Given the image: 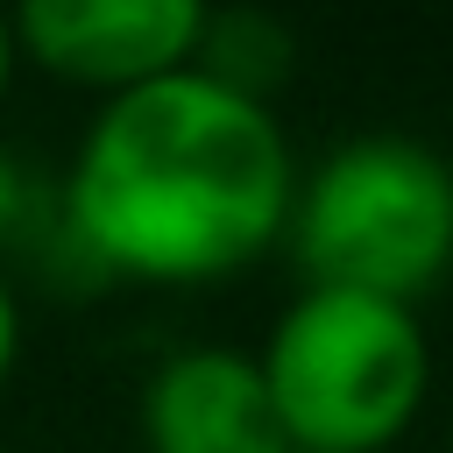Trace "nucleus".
Segmentation results:
<instances>
[{"instance_id":"f257e3e1","label":"nucleus","mask_w":453,"mask_h":453,"mask_svg":"<svg viewBox=\"0 0 453 453\" xmlns=\"http://www.w3.org/2000/svg\"><path fill=\"white\" fill-rule=\"evenodd\" d=\"M290 191L283 113L184 64L92 106L57 177V248L85 276L205 290L283 248Z\"/></svg>"},{"instance_id":"f03ea898","label":"nucleus","mask_w":453,"mask_h":453,"mask_svg":"<svg viewBox=\"0 0 453 453\" xmlns=\"http://www.w3.org/2000/svg\"><path fill=\"white\" fill-rule=\"evenodd\" d=\"M262 396L290 453H389L432 396V340L418 304L297 283L262 347Z\"/></svg>"},{"instance_id":"7ed1b4c3","label":"nucleus","mask_w":453,"mask_h":453,"mask_svg":"<svg viewBox=\"0 0 453 453\" xmlns=\"http://www.w3.org/2000/svg\"><path fill=\"white\" fill-rule=\"evenodd\" d=\"M283 248L304 283L418 304L453 276V163L425 134H347L297 163Z\"/></svg>"},{"instance_id":"20e7f679","label":"nucleus","mask_w":453,"mask_h":453,"mask_svg":"<svg viewBox=\"0 0 453 453\" xmlns=\"http://www.w3.org/2000/svg\"><path fill=\"white\" fill-rule=\"evenodd\" d=\"M7 28L21 64L113 99L184 71L198 57L205 7L198 0H28L7 14Z\"/></svg>"},{"instance_id":"39448f33","label":"nucleus","mask_w":453,"mask_h":453,"mask_svg":"<svg viewBox=\"0 0 453 453\" xmlns=\"http://www.w3.org/2000/svg\"><path fill=\"white\" fill-rule=\"evenodd\" d=\"M142 453H290L248 347H170L134 403Z\"/></svg>"},{"instance_id":"423d86ee","label":"nucleus","mask_w":453,"mask_h":453,"mask_svg":"<svg viewBox=\"0 0 453 453\" xmlns=\"http://www.w3.org/2000/svg\"><path fill=\"white\" fill-rule=\"evenodd\" d=\"M191 64L205 78H219V85H234V92H248V99L269 106V92L297 64V35L276 14H262V7H226V14L205 7V35H198V57Z\"/></svg>"},{"instance_id":"0eeeda50","label":"nucleus","mask_w":453,"mask_h":453,"mask_svg":"<svg viewBox=\"0 0 453 453\" xmlns=\"http://www.w3.org/2000/svg\"><path fill=\"white\" fill-rule=\"evenodd\" d=\"M57 241V177L28 163L14 142H0V255L7 248H50Z\"/></svg>"},{"instance_id":"6e6552de","label":"nucleus","mask_w":453,"mask_h":453,"mask_svg":"<svg viewBox=\"0 0 453 453\" xmlns=\"http://www.w3.org/2000/svg\"><path fill=\"white\" fill-rule=\"evenodd\" d=\"M14 361H21V297H14V283L0 276V389H7Z\"/></svg>"},{"instance_id":"1a4fd4ad","label":"nucleus","mask_w":453,"mask_h":453,"mask_svg":"<svg viewBox=\"0 0 453 453\" xmlns=\"http://www.w3.org/2000/svg\"><path fill=\"white\" fill-rule=\"evenodd\" d=\"M14 71H21V50H14V28H7V14H0V99H7Z\"/></svg>"},{"instance_id":"9d476101","label":"nucleus","mask_w":453,"mask_h":453,"mask_svg":"<svg viewBox=\"0 0 453 453\" xmlns=\"http://www.w3.org/2000/svg\"><path fill=\"white\" fill-rule=\"evenodd\" d=\"M446 453H453V396H446Z\"/></svg>"}]
</instances>
